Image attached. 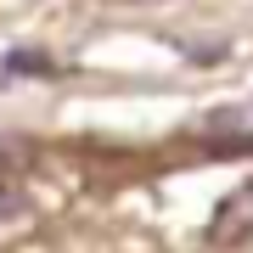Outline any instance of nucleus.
I'll use <instances>...</instances> for the list:
<instances>
[{
    "instance_id": "obj_1",
    "label": "nucleus",
    "mask_w": 253,
    "mask_h": 253,
    "mask_svg": "<svg viewBox=\"0 0 253 253\" xmlns=\"http://www.w3.org/2000/svg\"><path fill=\"white\" fill-rule=\"evenodd\" d=\"M208 236H214V242H242V236H253V186L231 191V197L214 208V225H208Z\"/></svg>"
},
{
    "instance_id": "obj_2",
    "label": "nucleus",
    "mask_w": 253,
    "mask_h": 253,
    "mask_svg": "<svg viewBox=\"0 0 253 253\" xmlns=\"http://www.w3.org/2000/svg\"><path fill=\"white\" fill-rule=\"evenodd\" d=\"M197 129H203L208 141H225V146L253 152V107H219V113H208Z\"/></svg>"
}]
</instances>
